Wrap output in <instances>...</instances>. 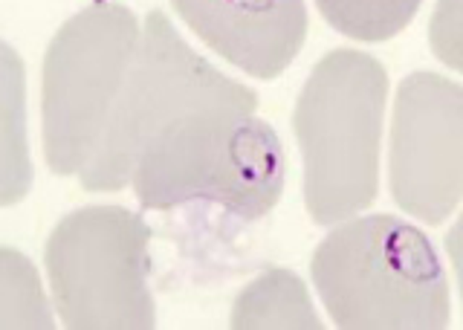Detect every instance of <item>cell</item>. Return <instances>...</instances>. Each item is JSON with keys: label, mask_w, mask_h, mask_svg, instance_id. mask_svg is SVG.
<instances>
[{"label": "cell", "mask_w": 463, "mask_h": 330, "mask_svg": "<svg viewBox=\"0 0 463 330\" xmlns=\"http://www.w3.org/2000/svg\"><path fill=\"white\" fill-rule=\"evenodd\" d=\"M310 276L345 330H443L452 319L438 250L394 214L342 221L316 247Z\"/></svg>", "instance_id": "1"}, {"label": "cell", "mask_w": 463, "mask_h": 330, "mask_svg": "<svg viewBox=\"0 0 463 330\" xmlns=\"http://www.w3.org/2000/svg\"><path fill=\"white\" fill-rule=\"evenodd\" d=\"M284 177V146L264 119L200 110L171 122L142 151L130 185L145 209L214 203L250 223L279 206Z\"/></svg>", "instance_id": "2"}, {"label": "cell", "mask_w": 463, "mask_h": 330, "mask_svg": "<svg viewBox=\"0 0 463 330\" xmlns=\"http://www.w3.org/2000/svg\"><path fill=\"white\" fill-rule=\"evenodd\" d=\"M388 73L362 50H333L313 67L293 110L313 223L336 226L380 194Z\"/></svg>", "instance_id": "3"}, {"label": "cell", "mask_w": 463, "mask_h": 330, "mask_svg": "<svg viewBox=\"0 0 463 330\" xmlns=\"http://www.w3.org/2000/svg\"><path fill=\"white\" fill-rule=\"evenodd\" d=\"M258 110L246 84L223 76L185 44L163 12H148L137 59L116 99L96 154L79 171L84 192H119L130 185L142 151L188 113Z\"/></svg>", "instance_id": "4"}, {"label": "cell", "mask_w": 463, "mask_h": 330, "mask_svg": "<svg viewBox=\"0 0 463 330\" xmlns=\"http://www.w3.org/2000/svg\"><path fill=\"white\" fill-rule=\"evenodd\" d=\"M139 50V24L116 0L76 12L43 59L41 131L47 165L70 177L96 154Z\"/></svg>", "instance_id": "5"}, {"label": "cell", "mask_w": 463, "mask_h": 330, "mask_svg": "<svg viewBox=\"0 0 463 330\" xmlns=\"http://www.w3.org/2000/svg\"><path fill=\"white\" fill-rule=\"evenodd\" d=\"M151 226L122 206L70 212L47 240L58 319L70 330H151Z\"/></svg>", "instance_id": "6"}, {"label": "cell", "mask_w": 463, "mask_h": 330, "mask_svg": "<svg viewBox=\"0 0 463 330\" xmlns=\"http://www.w3.org/2000/svg\"><path fill=\"white\" fill-rule=\"evenodd\" d=\"M388 177L394 203L429 226L443 223L463 200V84L426 73L397 88Z\"/></svg>", "instance_id": "7"}, {"label": "cell", "mask_w": 463, "mask_h": 330, "mask_svg": "<svg viewBox=\"0 0 463 330\" xmlns=\"http://www.w3.org/2000/svg\"><path fill=\"white\" fill-rule=\"evenodd\" d=\"M203 44L255 79H279L307 38L304 0H171Z\"/></svg>", "instance_id": "8"}, {"label": "cell", "mask_w": 463, "mask_h": 330, "mask_svg": "<svg viewBox=\"0 0 463 330\" xmlns=\"http://www.w3.org/2000/svg\"><path fill=\"white\" fill-rule=\"evenodd\" d=\"M33 189L26 137V73L21 55L0 41V206H14Z\"/></svg>", "instance_id": "9"}, {"label": "cell", "mask_w": 463, "mask_h": 330, "mask_svg": "<svg viewBox=\"0 0 463 330\" xmlns=\"http://www.w3.org/2000/svg\"><path fill=\"white\" fill-rule=\"evenodd\" d=\"M232 327L260 330V327H296V330H322V319L310 301L304 281L293 269L272 267L260 272L238 293L232 307Z\"/></svg>", "instance_id": "10"}, {"label": "cell", "mask_w": 463, "mask_h": 330, "mask_svg": "<svg viewBox=\"0 0 463 330\" xmlns=\"http://www.w3.org/2000/svg\"><path fill=\"white\" fill-rule=\"evenodd\" d=\"M0 327H55L35 264L9 247H0Z\"/></svg>", "instance_id": "11"}, {"label": "cell", "mask_w": 463, "mask_h": 330, "mask_svg": "<svg viewBox=\"0 0 463 330\" xmlns=\"http://www.w3.org/2000/svg\"><path fill=\"white\" fill-rule=\"evenodd\" d=\"M420 4L423 0H316L333 30L365 44L400 35L414 21Z\"/></svg>", "instance_id": "12"}, {"label": "cell", "mask_w": 463, "mask_h": 330, "mask_svg": "<svg viewBox=\"0 0 463 330\" xmlns=\"http://www.w3.org/2000/svg\"><path fill=\"white\" fill-rule=\"evenodd\" d=\"M429 47L434 59L463 73V0H438L429 21Z\"/></svg>", "instance_id": "13"}, {"label": "cell", "mask_w": 463, "mask_h": 330, "mask_svg": "<svg viewBox=\"0 0 463 330\" xmlns=\"http://www.w3.org/2000/svg\"><path fill=\"white\" fill-rule=\"evenodd\" d=\"M446 255L455 267V278H458L460 298H463V214L458 218V223L446 232Z\"/></svg>", "instance_id": "14"}]
</instances>
